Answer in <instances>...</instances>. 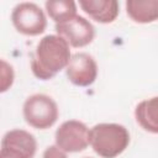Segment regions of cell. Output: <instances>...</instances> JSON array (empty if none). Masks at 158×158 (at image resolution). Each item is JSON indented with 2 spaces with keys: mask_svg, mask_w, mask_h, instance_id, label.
I'll return each instance as SVG.
<instances>
[{
  "mask_svg": "<svg viewBox=\"0 0 158 158\" xmlns=\"http://www.w3.org/2000/svg\"><path fill=\"white\" fill-rule=\"evenodd\" d=\"M56 32L58 36L64 38L70 47L74 48L85 47L95 38V28L93 23L80 15L56 25Z\"/></svg>",
  "mask_w": 158,
  "mask_h": 158,
  "instance_id": "obj_6",
  "label": "cell"
},
{
  "mask_svg": "<svg viewBox=\"0 0 158 158\" xmlns=\"http://www.w3.org/2000/svg\"><path fill=\"white\" fill-rule=\"evenodd\" d=\"M90 147L101 158H116L130 144V132L120 123L101 122L90 128Z\"/></svg>",
  "mask_w": 158,
  "mask_h": 158,
  "instance_id": "obj_2",
  "label": "cell"
},
{
  "mask_svg": "<svg viewBox=\"0 0 158 158\" xmlns=\"http://www.w3.org/2000/svg\"><path fill=\"white\" fill-rule=\"evenodd\" d=\"M135 118L144 131L158 135V96L138 102L135 109Z\"/></svg>",
  "mask_w": 158,
  "mask_h": 158,
  "instance_id": "obj_9",
  "label": "cell"
},
{
  "mask_svg": "<svg viewBox=\"0 0 158 158\" xmlns=\"http://www.w3.org/2000/svg\"><path fill=\"white\" fill-rule=\"evenodd\" d=\"M15 79V73H14V68L11 64H9L5 59H1V93H5L6 90H9V88H11L12 83Z\"/></svg>",
  "mask_w": 158,
  "mask_h": 158,
  "instance_id": "obj_13",
  "label": "cell"
},
{
  "mask_svg": "<svg viewBox=\"0 0 158 158\" xmlns=\"http://www.w3.org/2000/svg\"><path fill=\"white\" fill-rule=\"evenodd\" d=\"M1 144L12 146L19 149H22L26 153H28L32 158L35 157L37 151V141L35 136L28 131L21 128H14L7 131L1 139Z\"/></svg>",
  "mask_w": 158,
  "mask_h": 158,
  "instance_id": "obj_11",
  "label": "cell"
},
{
  "mask_svg": "<svg viewBox=\"0 0 158 158\" xmlns=\"http://www.w3.org/2000/svg\"><path fill=\"white\" fill-rule=\"evenodd\" d=\"M90 128L79 120L64 121L54 133L56 144L67 153H78L90 146Z\"/></svg>",
  "mask_w": 158,
  "mask_h": 158,
  "instance_id": "obj_5",
  "label": "cell"
},
{
  "mask_svg": "<svg viewBox=\"0 0 158 158\" xmlns=\"http://www.w3.org/2000/svg\"><path fill=\"white\" fill-rule=\"evenodd\" d=\"M84 158H90V157H84Z\"/></svg>",
  "mask_w": 158,
  "mask_h": 158,
  "instance_id": "obj_16",
  "label": "cell"
},
{
  "mask_svg": "<svg viewBox=\"0 0 158 158\" xmlns=\"http://www.w3.org/2000/svg\"><path fill=\"white\" fill-rule=\"evenodd\" d=\"M126 12L137 23H152L158 21V0H127Z\"/></svg>",
  "mask_w": 158,
  "mask_h": 158,
  "instance_id": "obj_10",
  "label": "cell"
},
{
  "mask_svg": "<svg viewBox=\"0 0 158 158\" xmlns=\"http://www.w3.org/2000/svg\"><path fill=\"white\" fill-rule=\"evenodd\" d=\"M11 22L17 32L25 36H40L47 27L44 11L35 2H20L11 12Z\"/></svg>",
  "mask_w": 158,
  "mask_h": 158,
  "instance_id": "obj_4",
  "label": "cell"
},
{
  "mask_svg": "<svg viewBox=\"0 0 158 158\" xmlns=\"http://www.w3.org/2000/svg\"><path fill=\"white\" fill-rule=\"evenodd\" d=\"M22 115L28 126L36 130H47L57 122L59 109L51 96L46 94H33L25 100Z\"/></svg>",
  "mask_w": 158,
  "mask_h": 158,
  "instance_id": "obj_3",
  "label": "cell"
},
{
  "mask_svg": "<svg viewBox=\"0 0 158 158\" xmlns=\"http://www.w3.org/2000/svg\"><path fill=\"white\" fill-rule=\"evenodd\" d=\"M68 80L77 86H89L98 78V64L93 56L85 52L72 54L68 67L65 68Z\"/></svg>",
  "mask_w": 158,
  "mask_h": 158,
  "instance_id": "obj_7",
  "label": "cell"
},
{
  "mask_svg": "<svg viewBox=\"0 0 158 158\" xmlns=\"http://www.w3.org/2000/svg\"><path fill=\"white\" fill-rule=\"evenodd\" d=\"M0 158H32V157L22 149H19V148L12 147V146L1 144Z\"/></svg>",
  "mask_w": 158,
  "mask_h": 158,
  "instance_id": "obj_14",
  "label": "cell"
},
{
  "mask_svg": "<svg viewBox=\"0 0 158 158\" xmlns=\"http://www.w3.org/2000/svg\"><path fill=\"white\" fill-rule=\"evenodd\" d=\"M47 15L54 21L56 25L65 22L75 17L77 14V2L72 0H48L44 2Z\"/></svg>",
  "mask_w": 158,
  "mask_h": 158,
  "instance_id": "obj_12",
  "label": "cell"
},
{
  "mask_svg": "<svg viewBox=\"0 0 158 158\" xmlns=\"http://www.w3.org/2000/svg\"><path fill=\"white\" fill-rule=\"evenodd\" d=\"M42 158H68L67 152H64L62 148H59L56 143L48 146L42 154Z\"/></svg>",
  "mask_w": 158,
  "mask_h": 158,
  "instance_id": "obj_15",
  "label": "cell"
},
{
  "mask_svg": "<svg viewBox=\"0 0 158 158\" xmlns=\"http://www.w3.org/2000/svg\"><path fill=\"white\" fill-rule=\"evenodd\" d=\"M72 58L70 46L64 38L47 35L40 40L31 59V70L40 80H49L65 69Z\"/></svg>",
  "mask_w": 158,
  "mask_h": 158,
  "instance_id": "obj_1",
  "label": "cell"
},
{
  "mask_svg": "<svg viewBox=\"0 0 158 158\" xmlns=\"http://www.w3.org/2000/svg\"><path fill=\"white\" fill-rule=\"evenodd\" d=\"M80 9L99 23H111L120 12L116 0H79Z\"/></svg>",
  "mask_w": 158,
  "mask_h": 158,
  "instance_id": "obj_8",
  "label": "cell"
}]
</instances>
